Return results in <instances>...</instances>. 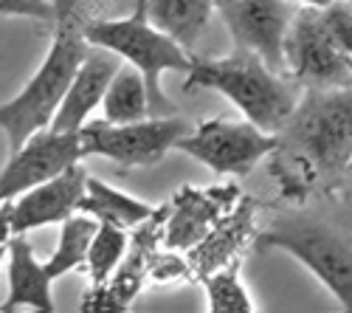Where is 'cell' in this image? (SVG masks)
<instances>
[{
	"label": "cell",
	"mask_w": 352,
	"mask_h": 313,
	"mask_svg": "<svg viewBox=\"0 0 352 313\" xmlns=\"http://www.w3.org/2000/svg\"><path fill=\"white\" fill-rule=\"evenodd\" d=\"M200 282H203V288H206L212 313H251V310H256V302L251 299L248 288L240 279V260H234L231 266L203 277Z\"/></svg>",
	"instance_id": "obj_22"
},
{
	"label": "cell",
	"mask_w": 352,
	"mask_h": 313,
	"mask_svg": "<svg viewBox=\"0 0 352 313\" xmlns=\"http://www.w3.org/2000/svg\"><path fill=\"white\" fill-rule=\"evenodd\" d=\"M144 6L153 25L189 51L206 32L212 14L217 12V0H144Z\"/></svg>",
	"instance_id": "obj_17"
},
{
	"label": "cell",
	"mask_w": 352,
	"mask_h": 313,
	"mask_svg": "<svg viewBox=\"0 0 352 313\" xmlns=\"http://www.w3.org/2000/svg\"><path fill=\"white\" fill-rule=\"evenodd\" d=\"M79 212L94 215L102 223H116V226H124V229H135L144 220H150L158 212V206L138 201V197H133L127 192L113 189L102 178L87 175V189L79 204Z\"/></svg>",
	"instance_id": "obj_18"
},
{
	"label": "cell",
	"mask_w": 352,
	"mask_h": 313,
	"mask_svg": "<svg viewBox=\"0 0 352 313\" xmlns=\"http://www.w3.org/2000/svg\"><path fill=\"white\" fill-rule=\"evenodd\" d=\"M293 6H316V9H327L333 0H290Z\"/></svg>",
	"instance_id": "obj_25"
},
{
	"label": "cell",
	"mask_w": 352,
	"mask_h": 313,
	"mask_svg": "<svg viewBox=\"0 0 352 313\" xmlns=\"http://www.w3.org/2000/svg\"><path fill=\"white\" fill-rule=\"evenodd\" d=\"M85 40L91 45L107 48L113 54H119L122 60L133 68H138L146 79L153 99V116H175V102L164 94L161 76L166 71H192L195 56L175 43L169 34H164L153 20L146 17L144 0H138V6L130 17H116V20H99L82 28Z\"/></svg>",
	"instance_id": "obj_4"
},
{
	"label": "cell",
	"mask_w": 352,
	"mask_h": 313,
	"mask_svg": "<svg viewBox=\"0 0 352 313\" xmlns=\"http://www.w3.org/2000/svg\"><path fill=\"white\" fill-rule=\"evenodd\" d=\"M87 51L91 43L85 40V32L63 23L32 82L0 107V127L9 138L12 153L20 150L34 133L51 127Z\"/></svg>",
	"instance_id": "obj_3"
},
{
	"label": "cell",
	"mask_w": 352,
	"mask_h": 313,
	"mask_svg": "<svg viewBox=\"0 0 352 313\" xmlns=\"http://www.w3.org/2000/svg\"><path fill=\"white\" fill-rule=\"evenodd\" d=\"M96 232H99V220L87 212H76L65 223H60V243H56L51 260L45 263L48 277L60 279L68 271L87 268V254H91V243Z\"/></svg>",
	"instance_id": "obj_20"
},
{
	"label": "cell",
	"mask_w": 352,
	"mask_h": 313,
	"mask_svg": "<svg viewBox=\"0 0 352 313\" xmlns=\"http://www.w3.org/2000/svg\"><path fill=\"white\" fill-rule=\"evenodd\" d=\"M119 60H122L119 54L99 48V45H91V51H87L85 63L79 65L68 94H65L60 110H56V116L51 122L54 130L79 133L87 122H91V113L104 102V94L110 88L113 76L122 68Z\"/></svg>",
	"instance_id": "obj_14"
},
{
	"label": "cell",
	"mask_w": 352,
	"mask_h": 313,
	"mask_svg": "<svg viewBox=\"0 0 352 313\" xmlns=\"http://www.w3.org/2000/svg\"><path fill=\"white\" fill-rule=\"evenodd\" d=\"M175 150L206 164L217 175L245 178L259 161H265L276 150V133L262 130L248 119H206L192 127V133L184 136Z\"/></svg>",
	"instance_id": "obj_8"
},
{
	"label": "cell",
	"mask_w": 352,
	"mask_h": 313,
	"mask_svg": "<svg viewBox=\"0 0 352 313\" xmlns=\"http://www.w3.org/2000/svg\"><path fill=\"white\" fill-rule=\"evenodd\" d=\"M85 158L82 133H60L45 127L14 150L0 173V201H14L25 189L40 186Z\"/></svg>",
	"instance_id": "obj_10"
},
{
	"label": "cell",
	"mask_w": 352,
	"mask_h": 313,
	"mask_svg": "<svg viewBox=\"0 0 352 313\" xmlns=\"http://www.w3.org/2000/svg\"><path fill=\"white\" fill-rule=\"evenodd\" d=\"M271 175L282 195L305 197L313 189L333 186L352 166V85L307 88L296 110L276 133Z\"/></svg>",
	"instance_id": "obj_1"
},
{
	"label": "cell",
	"mask_w": 352,
	"mask_h": 313,
	"mask_svg": "<svg viewBox=\"0 0 352 313\" xmlns=\"http://www.w3.org/2000/svg\"><path fill=\"white\" fill-rule=\"evenodd\" d=\"M102 113L107 122L113 125H124V122H141L146 116H153V99H150V88H146V79L138 68L133 65H122L119 74L113 76L110 88L104 94L102 102Z\"/></svg>",
	"instance_id": "obj_19"
},
{
	"label": "cell",
	"mask_w": 352,
	"mask_h": 313,
	"mask_svg": "<svg viewBox=\"0 0 352 313\" xmlns=\"http://www.w3.org/2000/svg\"><path fill=\"white\" fill-rule=\"evenodd\" d=\"M0 12L6 17H28L40 23H56V6L51 0H0Z\"/></svg>",
	"instance_id": "obj_24"
},
{
	"label": "cell",
	"mask_w": 352,
	"mask_h": 313,
	"mask_svg": "<svg viewBox=\"0 0 352 313\" xmlns=\"http://www.w3.org/2000/svg\"><path fill=\"white\" fill-rule=\"evenodd\" d=\"M285 74L305 88H346L352 60L336 45L321 9L299 6L285 37Z\"/></svg>",
	"instance_id": "obj_7"
},
{
	"label": "cell",
	"mask_w": 352,
	"mask_h": 313,
	"mask_svg": "<svg viewBox=\"0 0 352 313\" xmlns=\"http://www.w3.org/2000/svg\"><path fill=\"white\" fill-rule=\"evenodd\" d=\"M240 204V189L223 186H181L164 217V246L175 251H192L212 235L214 226Z\"/></svg>",
	"instance_id": "obj_12"
},
{
	"label": "cell",
	"mask_w": 352,
	"mask_h": 313,
	"mask_svg": "<svg viewBox=\"0 0 352 313\" xmlns=\"http://www.w3.org/2000/svg\"><path fill=\"white\" fill-rule=\"evenodd\" d=\"M296 9L290 0H217V14L237 48L262 56L279 74H285V37Z\"/></svg>",
	"instance_id": "obj_9"
},
{
	"label": "cell",
	"mask_w": 352,
	"mask_h": 313,
	"mask_svg": "<svg viewBox=\"0 0 352 313\" xmlns=\"http://www.w3.org/2000/svg\"><path fill=\"white\" fill-rule=\"evenodd\" d=\"M346 3H349V6H352V0H346Z\"/></svg>",
	"instance_id": "obj_27"
},
{
	"label": "cell",
	"mask_w": 352,
	"mask_h": 313,
	"mask_svg": "<svg viewBox=\"0 0 352 313\" xmlns=\"http://www.w3.org/2000/svg\"><path fill=\"white\" fill-rule=\"evenodd\" d=\"M254 215H256V201L254 197H240V204L214 226L212 235L189 251V263H192V271L197 279L231 266L234 260H240L243 248L251 240H256L254 237V229H256Z\"/></svg>",
	"instance_id": "obj_15"
},
{
	"label": "cell",
	"mask_w": 352,
	"mask_h": 313,
	"mask_svg": "<svg viewBox=\"0 0 352 313\" xmlns=\"http://www.w3.org/2000/svg\"><path fill=\"white\" fill-rule=\"evenodd\" d=\"M254 248H279L296 257L338 299V305L352 313V243H346L330 226L305 217H287L256 235Z\"/></svg>",
	"instance_id": "obj_5"
},
{
	"label": "cell",
	"mask_w": 352,
	"mask_h": 313,
	"mask_svg": "<svg viewBox=\"0 0 352 313\" xmlns=\"http://www.w3.org/2000/svg\"><path fill=\"white\" fill-rule=\"evenodd\" d=\"M82 150L87 155H99L122 169H144L164 161L178 141L192 133V125L178 116H146L141 122L113 125L107 119L87 122L82 130Z\"/></svg>",
	"instance_id": "obj_6"
},
{
	"label": "cell",
	"mask_w": 352,
	"mask_h": 313,
	"mask_svg": "<svg viewBox=\"0 0 352 313\" xmlns=\"http://www.w3.org/2000/svg\"><path fill=\"white\" fill-rule=\"evenodd\" d=\"M184 91H217L237 105L248 122L268 133H279L299 105V96L285 74L243 48L220 60H195L184 79Z\"/></svg>",
	"instance_id": "obj_2"
},
{
	"label": "cell",
	"mask_w": 352,
	"mask_h": 313,
	"mask_svg": "<svg viewBox=\"0 0 352 313\" xmlns=\"http://www.w3.org/2000/svg\"><path fill=\"white\" fill-rule=\"evenodd\" d=\"M164 217H166V206L158 209L150 220L135 226L127 257L116 268V274L107 279V285L91 288V294H87V299L82 305L85 310H94V307L96 310H127L133 305V299L138 296V291L144 285V279H150L153 257L164 246Z\"/></svg>",
	"instance_id": "obj_13"
},
{
	"label": "cell",
	"mask_w": 352,
	"mask_h": 313,
	"mask_svg": "<svg viewBox=\"0 0 352 313\" xmlns=\"http://www.w3.org/2000/svg\"><path fill=\"white\" fill-rule=\"evenodd\" d=\"M321 17H324V25L336 45L352 60V6L346 0H333L327 9H321Z\"/></svg>",
	"instance_id": "obj_23"
},
{
	"label": "cell",
	"mask_w": 352,
	"mask_h": 313,
	"mask_svg": "<svg viewBox=\"0 0 352 313\" xmlns=\"http://www.w3.org/2000/svg\"><path fill=\"white\" fill-rule=\"evenodd\" d=\"M85 189L87 173L82 164H74L63 175L25 189L14 201H3V246L12 235H28L40 226L65 223L71 215L79 212Z\"/></svg>",
	"instance_id": "obj_11"
},
{
	"label": "cell",
	"mask_w": 352,
	"mask_h": 313,
	"mask_svg": "<svg viewBox=\"0 0 352 313\" xmlns=\"http://www.w3.org/2000/svg\"><path fill=\"white\" fill-rule=\"evenodd\" d=\"M127 248H130V235L124 226L99 220V232L91 243V254H87V277H91L94 288L107 285V279L127 257Z\"/></svg>",
	"instance_id": "obj_21"
},
{
	"label": "cell",
	"mask_w": 352,
	"mask_h": 313,
	"mask_svg": "<svg viewBox=\"0 0 352 313\" xmlns=\"http://www.w3.org/2000/svg\"><path fill=\"white\" fill-rule=\"evenodd\" d=\"M349 178H352V166H349Z\"/></svg>",
	"instance_id": "obj_26"
},
{
	"label": "cell",
	"mask_w": 352,
	"mask_h": 313,
	"mask_svg": "<svg viewBox=\"0 0 352 313\" xmlns=\"http://www.w3.org/2000/svg\"><path fill=\"white\" fill-rule=\"evenodd\" d=\"M9 251V294L0 305L3 313L20 310V307H32V310H43L51 313L54 296H51V277L45 263L37 260V254L32 248V243L25 240V235H12L3 246Z\"/></svg>",
	"instance_id": "obj_16"
}]
</instances>
